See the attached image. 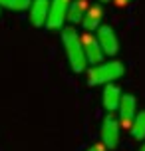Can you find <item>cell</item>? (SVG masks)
Returning a JSON list of instances; mask_svg holds the SVG:
<instances>
[{
  "label": "cell",
  "mask_w": 145,
  "mask_h": 151,
  "mask_svg": "<svg viewBox=\"0 0 145 151\" xmlns=\"http://www.w3.org/2000/svg\"><path fill=\"white\" fill-rule=\"evenodd\" d=\"M62 44L68 56V64L70 68L76 74H82L88 68V58L84 52V44H82V36L78 34V30L74 28H62Z\"/></svg>",
  "instance_id": "cell-1"
},
{
  "label": "cell",
  "mask_w": 145,
  "mask_h": 151,
  "mask_svg": "<svg viewBox=\"0 0 145 151\" xmlns=\"http://www.w3.org/2000/svg\"><path fill=\"white\" fill-rule=\"evenodd\" d=\"M123 76V64L117 60H107L101 64H95L88 72V83L90 86H107L113 83Z\"/></svg>",
  "instance_id": "cell-2"
},
{
  "label": "cell",
  "mask_w": 145,
  "mask_h": 151,
  "mask_svg": "<svg viewBox=\"0 0 145 151\" xmlns=\"http://www.w3.org/2000/svg\"><path fill=\"white\" fill-rule=\"evenodd\" d=\"M119 133H121V121H119V117H115L113 113H107L103 117V121H101V129H99L101 143L106 145L107 149H115L119 145Z\"/></svg>",
  "instance_id": "cell-3"
},
{
  "label": "cell",
  "mask_w": 145,
  "mask_h": 151,
  "mask_svg": "<svg viewBox=\"0 0 145 151\" xmlns=\"http://www.w3.org/2000/svg\"><path fill=\"white\" fill-rule=\"evenodd\" d=\"M70 4H72V0H50L46 28H50V30H62L64 28V22L68 20Z\"/></svg>",
  "instance_id": "cell-4"
},
{
  "label": "cell",
  "mask_w": 145,
  "mask_h": 151,
  "mask_svg": "<svg viewBox=\"0 0 145 151\" xmlns=\"http://www.w3.org/2000/svg\"><path fill=\"white\" fill-rule=\"evenodd\" d=\"M95 38H98L99 46H101V50L106 56H115V54L119 52V40H117V34L111 26H99L98 32H95Z\"/></svg>",
  "instance_id": "cell-5"
},
{
  "label": "cell",
  "mask_w": 145,
  "mask_h": 151,
  "mask_svg": "<svg viewBox=\"0 0 145 151\" xmlns=\"http://www.w3.org/2000/svg\"><path fill=\"white\" fill-rule=\"evenodd\" d=\"M117 113H119V121H121L123 127H131V123L137 115V99L131 93H125L121 98V104L117 107Z\"/></svg>",
  "instance_id": "cell-6"
},
{
  "label": "cell",
  "mask_w": 145,
  "mask_h": 151,
  "mask_svg": "<svg viewBox=\"0 0 145 151\" xmlns=\"http://www.w3.org/2000/svg\"><path fill=\"white\" fill-rule=\"evenodd\" d=\"M48 12H50V0H32L30 8H28V18H30L32 26H46L48 22Z\"/></svg>",
  "instance_id": "cell-7"
},
{
  "label": "cell",
  "mask_w": 145,
  "mask_h": 151,
  "mask_svg": "<svg viewBox=\"0 0 145 151\" xmlns=\"http://www.w3.org/2000/svg\"><path fill=\"white\" fill-rule=\"evenodd\" d=\"M82 44H84V52H85V58H88V64H101L103 62V58H106V54H103V50H101V46H99L98 38L92 36L90 32L85 34V36H82Z\"/></svg>",
  "instance_id": "cell-8"
},
{
  "label": "cell",
  "mask_w": 145,
  "mask_h": 151,
  "mask_svg": "<svg viewBox=\"0 0 145 151\" xmlns=\"http://www.w3.org/2000/svg\"><path fill=\"white\" fill-rule=\"evenodd\" d=\"M121 98H123V93H121V90H119V86H115V83L103 86L101 101H103V107H106L109 113L117 111V107H119V104H121Z\"/></svg>",
  "instance_id": "cell-9"
},
{
  "label": "cell",
  "mask_w": 145,
  "mask_h": 151,
  "mask_svg": "<svg viewBox=\"0 0 145 151\" xmlns=\"http://www.w3.org/2000/svg\"><path fill=\"white\" fill-rule=\"evenodd\" d=\"M101 18H103V8L99 6H90L88 12H85L84 20H82V26H84L85 32H98V28L101 26Z\"/></svg>",
  "instance_id": "cell-10"
},
{
  "label": "cell",
  "mask_w": 145,
  "mask_h": 151,
  "mask_svg": "<svg viewBox=\"0 0 145 151\" xmlns=\"http://www.w3.org/2000/svg\"><path fill=\"white\" fill-rule=\"evenodd\" d=\"M88 8H90L88 0H72L70 10H68V20L72 24H82L85 12H88Z\"/></svg>",
  "instance_id": "cell-11"
},
{
  "label": "cell",
  "mask_w": 145,
  "mask_h": 151,
  "mask_svg": "<svg viewBox=\"0 0 145 151\" xmlns=\"http://www.w3.org/2000/svg\"><path fill=\"white\" fill-rule=\"evenodd\" d=\"M129 129H131V135L135 137L137 141H143L145 139V109L135 115V119H133Z\"/></svg>",
  "instance_id": "cell-12"
},
{
  "label": "cell",
  "mask_w": 145,
  "mask_h": 151,
  "mask_svg": "<svg viewBox=\"0 0 145 151\" xmlns=\"http://www.w3.org/2000/svg\"><path fill=\"white\" fill-rule=\"evenodd\" d=\"M32 4V0H0V8H8L14 12H24L28 10Z\"/></svg>",
  "instance_id": "cell-13"
},
{
  "label": "cell",
  "mask_w": 145,
  "mask_h": 151,
  "mask_svg": "<svg viewBox=\"0 0 145 151\" xmlns=\"http://www.w3.org/2000/svg\"><path fill=\"white\" fill-rule=\"evenodd\" d=\"M88 151H107V147L103 143H93L92 147H88Z\"/></svg>",
  "instance_id": "cell-14"
},
{
  "label": "cell",
  "mask_w": 145,
  "mask_h": 151,
  "mask_svg": "<svg viewBox=\"0 0 145 151\" xmlns=\"http://www.w3.org/2000/svg\"><path fill=\"white\" fill-rule=\"evenodd\" d=\"M115 4H117V6H125V4H129L131 0H113Z\"/></svg>",
  "instance_id": "cell-15"
},
{
  "label": "cell",
  "mask_w": 145,
  "mask_h": 151,
  "mask_svg": "<svg viewBox=\"0 0 145 151\" xmlns=\"http://www.w3.org/2000/svg\"><path fill=\"white\" fill-rule=\"evenodd\" d=\"M99 2H101V4H107V2H111V0H99Z\"/></svg>",
  "instance_id": "cell-16"
},
{
  "label": "cell",
  "mask_w": 145,
  "mask_h": 151,
  "mask_svg": "<svg viewBox=\"0 0 145 151\" xmlns=\"http://www.w3.org/2000/svg\"><path fill=\"white\" fill-rule=\"evenodd\" d=\"M139 151H145V143H143V145H141V147H139Z\"/></svg>",
  "instance_id": "cell-17"
}]
</instances>
